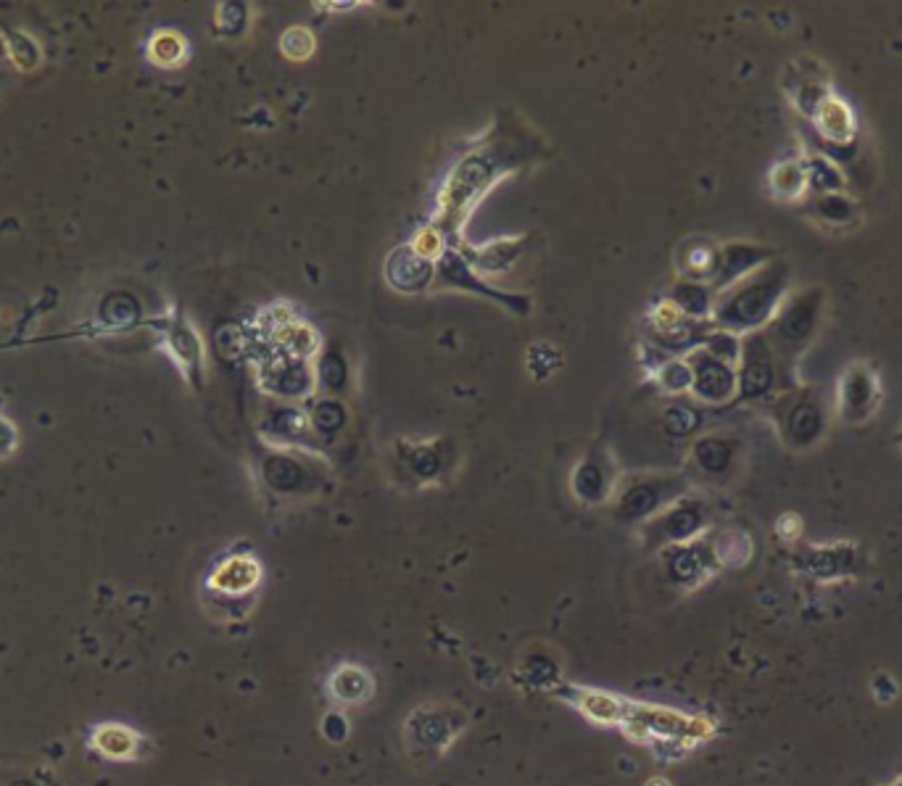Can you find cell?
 I'll use <instances>...</instances> for the list:
<instances>
[{"label":"cell","instance_id":"obj_1","mask_svg":"<svg viewBox=\"0 0 902 786\" xmlns=\"http://www.w3.org/2000/svg\"><path fill=\"white\" fill-rule=\"evenodd\" d=\"M536 156V146L528 135H512L499 129L494 138H486L478 148L459 156L449 178L438 193V212L433 227L444 238H459L470 212L483 201L504 174L521 169Z\"/></svg>","mask_w":902,"mask_h":786},{"label":"cell","instance_id":"obj_2","mask_svg":"<svg viewBox=\"0 0 902 786\" xmlns=\"http://www.w3.org/2000/svg\"><path fill=\"white\" fill-rule=\"evenodd\" d=\"M791 291L789 264L770 259L761 270L720 291L712 307V328L729 330L733 335H750L774 320L784 298Z\"/></svg>","mask_w":902,"mask_h":786},{"label":"cell","instance_id":"obj_3","mask_svg":"<svg viewBox=\"0 0 902 786\" xmlns=\"http://www.w3.org/2000/svg\"><path fill=\"white\" fill-rule=\"evenodd\" d=\"M763 412L774 422L778 441L789 452L804 454L813 452L826 441L832 428L834 401L821 386H797L784 388L768 401H763Z\"/></svg>","mask_w":902,"mask_h":786},{"label":"cell","instance_id":"obj_4","mask_svg":"<svg viewBox=\"0 0 902 786\" xmlns=\"http://www.w3.org/2000/svg\"><path fill=\"white\" fill-rule=\"evenodd\" d=\"M823 311H826V291L821 285H808L802 291H789L774 320L763 328L770 346L789 367L797 369L804 352L815 343L823 324Z\"/></svg>","mask_w":902,"mask_h":786},{"label":"cell","instance_id":"obj_5","mask_svg":"<svg viewBox=\"0 0 902 786\" xmlns=\"http://www.w3.org/2000/svg\"><path fill=\"white\" fill-rule=\"evenodd\" d=\"M737 401L739 405H763L784 388L797 386V369L789 367L770 346L763 330L742 335V354L737 365Z\"/></svg>","mask_w":902,"mask_h":786},{"label":"cell","instance_id":"obj_6","mask_svg":"<svg viewBox=\"0 0 902 786\" xmlns=\"http://www.w3.org/2000/svg\"><path fill=\"white\" fill-rule=\"evenodd\" d=\"M467 726H470V716L463 707H414L404 720V744L409 760L427 768L449 752V747L457 742L459 733H465Z\"/></svg>","mask_w":902,"mask_h":786},{"label":"cell","instance_id":"obj_7","mask_svg":"<svg viewBox=\"0 0 902 786\" xmlns=\"http://www.w3.org/2000/svg\"><path fill=\"white\" fill-rule=\"evenodd\" d=\"M689 491V478L681 472H641L623 480L613 497V515L626 525H644L665 506Z\"/></svg>","mask_w":902,"mask_h":786},{"label":"cell","instance_id":"obj_8","mask_svg":"<svg viewBox=\"0 0 902 786\" xmlns=\"http://www.w3.org/2000/svg\"><path fill=\"white\" fill-rule=\"evenodd\" d=\"M834 412L845 425L860 428L871 422L884 401V383L874 362L855 360L842 369L834 391Z\"/></svg>","mask_w":902,"mask_h":786},{"label":"cell","instance_id":"obj_9","mask_svg":"<svg viewBox=\"0 0 902 786\" xmlns=\"http://www.w3.org/2000/svg\"><path fill=\"white\" fill-rule=\"evenodd\" d=\"M707 525L705 504L694 497H681L678 502L665 506L658 517L639 525V534L644 536L649 547H673V544H689L699 538Z\"/></svg>","mask_w":902,"mask_h":786},{"label":"cell","instance_id":"obj_10","mask_svg":"<svg viewBox=\"0 0 902 786\" xmlns=\"http://www.w3.org/2000/svg\"><path fill=\"white\" fill-rule=\"evenodd\" d=\"M620 486V472L615 465L613 454L605 446H594L581 457V463L573 467L570 476V491L586 506H600L613 502L615 491Z\"/></svg>","mask_w":902,"mask_h":786},{"label":"cell","instance_id":"obj_11","mask_svg":"<svg viewBox=\"0 0 902 786\" xmlns=\"http://www.w3.org/2000/svg\"><path fill=\"white\" fill-rule=\"evenodd\" d=\"M259 383L272 396L298 401L315 391L317 375L307 360H298V356L277 352V349L270 346V352L259 362Z\"/></svg>","mask_w":902,"mask_h":786},{"label":"cell","instance_id":"obj_12","mask_svg":"<svg viewBox=\"0 0 902 786\" xmlns=\"http://www.w3.org/2000/svg\"><path fill=\"white\" fill-rule=\"evenodd\" d=\"M264 568L254 555H232L222 562L214 565V570L206 576L204 591L206 602H238L254 596V591L262 586Z\"/></svg>","mask_w":902,"mask_h":786},{"label":"cell","instance_id":"obj_13","mask_svg":"<svg viewBox=\"0 0 902 786\" xmlns=\"http://www.w3.org/2000/svg\"><path fill=\"white\" fill-rule=\"evenodd\" d=\"M264 486L277 497H304L315 493L322 486V470L311 467L307 459H301L294 449L270 452L259 465Z\"/></svg>","mask_w":902,"mask_h":786},{"label":"cell","instance_id":"obj_14","mask_svg":"<svg viewBox=\"0 0 902 786\" xmlns=\"http://www.w3.org/2000/svg\"><path fill=\"white\" fill-rule=\"evenodd\" d=\"M436 281L444 285V288L454 291H467V294H478L491 298V301L502 304L515 315H528L530 311V298L528 296H517V294H504V291H496L494 285H486L478 277V272L467 264V259L457 249H446L436 259Z\"/></svg>","mask_w":902,"mask_h":786},{"label":"cell","instance_id":"obj_15","mask_svg":"<svg viewBox=\"0 0 902 786\" xmlns=\"http://www.w3.org/2000/svg\"><path fill=\"white\" fill-rule=\"evenodd\" d=\"M692 367V396L699 405L707 407H726L737 401V367L718 356L707 354L705 349H697L686 356Z\"/></svg>","mask_w":902,"mask_h":786},{"label":"cell","instance_id":"obj_16","mask_svg":"<svg viewBox=\"0 0 902 786\" xmlns=\"http://www.w3.org/2000/svg\"><path fill=\"white\" fill-rule=\"evenodd\" d=\"M770 259H776V251L763 243H750V240H731V243H720L718 270H716V277H712L710 288L716 291V296H718L720 291L731 288L733 283H739L742 277L752 275L755 270H761L763 264L770 262Z\"/></svg>","mask_w":902,"mask_h":786},{"label":"cell","instance_id":"obj_17","mask_svg":"<svg viewBox=\"0 0 902 786\" xmlns=\"http://www.w3.org/2000/svg\"><path fill=\"white\" fill-rule=\"evenodd\" d=\"M797 69H789L784 77V93L791 101V106L800 112L804 119H813L818 109L832 99V82L823 67L815 61H797Z\"/></svg>","mask_w":902,"mask_h":786},{"label":"cell","instance_id":"obj_18","mask_svg":"<svg viewBox=\"0 0 902 786\" xmlns=\"http://www.w3.org/2000/svg\"><path fill=\"white\" fill-rule=\"evenodd\" d=\"M386 281L399 294H425L433 281H436V262H431L423 253L414 251L412 243H401L388 253Z\"/></svg>","mask_w":902,"mask_h":786},{"label":"cell","instance_id":"obj_19","mask_svg":"<svg viewBox=\"0 0 902 786\" xmlns=\"http://www.w3.org/2000/svg\"><path fill=\"white\" fill-rule=\"evenodd\" d=\"M663 557L671 581L681 583L684 589H694L697 583L707 581V576L720 565L712 544H703L697 542V538L689 544H673V547H665Z\"/></svg>","mask_w":902,"mask_h":786},{"label":"cell","instance_id":"obj_20","mask_svg":"<svg viewBox=\"0 0 902 786\" xmlns=\"http://www.w3.org/2000/svg\"><path fill=\"white\" fill-rule=\"evenodd\" d=\"M88 744L95 755L109 763H135L146 755V737L125 724H99L88 733Z\"/></svg>","mask_w":902,"mask_h":786},{"label":"cell","instance_id":"obj_21","mask_svg":"<svg viewBox=\"0 0 902 786\" xmlns=\"http://www.w3.org/2000/svg\"><path fill=\"white\" fill-rule=\"evenodd\" d=\"M324 692L335 707H362L375 697V675L359 662H339L328 673Z\"/></svg>","mask_w":902,"mask_h":786},{"label":"cell","instance_id":"obj_22","mask_svg":"<svg viewBox=\"0 0 902 786\" xmlns=\"http://www.w3.org/2000/svg\"><path fill=\"white\" fill-rule=\"evenodd\" d=\"M564 699L581 713L583 718L592 720L594 726H602V729H615V726H623V720L628 716V699L618 697V694L600 692V688H586V686H568L564 688Z\"/></svg>","mask_w":902,"mask_h":786},{"label":"cell","instance_id":"obj_23","mask_svg":"<svg viewBox=\"0 0 902 786\" xmlns=\"http://www.w3.org/2000/svg\"><path fill=\"white\" fill-rule=\"evenodd\" d=\"M399 459L409 470V478L418 483H436L441 476H446L452 463L449 441H420V444H399Z\"/></svg>","mask_w":902,"mask_h":786},{"label":"cell","instance_id":"obj_24","mask_svg":"<svg viewBox=\"0 0 902 786\" xmlns=\"http://www.w3.org/2000/svg\"><path fill=\"white\" fill-rule=\"evenodd\" d=\"M739 452H742V446L733 435L707 433L694 441L692 463L707 478H726L737 465Z\"/></svg>","mask_w":902,"mask_h":786},{"label":"cell","instance_id":"obj_25","mask_svg":"<svg viewBox=\"0 0 902 786\" xmlns=\"http://www.w3.org/2000/svg\"><path fill=\"white\" fill-rule=\"evenodd\" d=\"M720 243L710 238H686L676 249V272L678 281L712 283L718 270Z\"/></svg>","mask_w":902,"mask_h":786},{"label":"cell","instance_id":"obj_26","mask_svg":"<svg viewBox=\"0 0 902 786\" xmlns=\"http://www.w3.org/2000/svg\"><path fill=\"white\" fill-rule=\"evenodd\" d=\"M264 438H270L275 446H283V449H294L298 452V446H309L311 438V425H309V414L298 407H275L267 414L262 425Z\"/></svg>","mask_w":902,"mask_h":786},{"label":"cell","instance_id":"obj_27","mask_svg":"<svg viewBox=\"0 0 902 786\" xmlns=\"http://www.w3.org/2000/svg\"><path fill=\"white\" fill-rule=\"evenodd\" d=\"M525 249V238H502L494 243L476 246V249H465L463 257L467 259L476 272H486V275H499L515 267L517 257Z\"/></svg>","mask_w":902,"mask_h":786},{"label":"cell","instance_id":"obj_28","mask_svg":"<svg viewBox=\"0 0 902 786\" xmlns=\"http://www.w3.org/2000/svg\"><path fill=\"white\" fill-rule=\"evenodd\" d=\"M808 214L821 225L834 227V230H847L863 219L860 204L845 193H826V196H810Z\"/></svg>","mask_w":902,"mask_h":786},{"label":"cell","instance_id":"obj_29","mask_svg":"<svg viewBox=\"0 0 902 786\" xmlns=\"http://www.w3.org/2000/svg\"><path fill=\"white\" fill-rule=\"evenodd\" d=\"M167 349H170L172 360L185 373V378L196 380L201 375V365H204V349H201V338L191 328V322L178 320L170 324V330H167Z\"/></svg>","mask_w":902,"mask_h":786},{"label":"cell","instance_id":"obj_30","mask_svg":"<svg viewBox=\"0 0 902 786\" xmlns=\"http://www.w3.org/2000/svg\"><path fill=\"white\" fill-rule=\"evenodd\" d=\"M667 301H671L681 315L689 317V320L710 322L712 307H716V291H712L707 283L678 281L676 285H673L671 298H667Z\"/></svg>","mask_w":902,"mask_h":786},{"label":"cell","instance_id":"obj_31","mask_svg":"<svg viewBox=\"0 0 902 786\" xmlns=\"http://www.w3.org/2000/svg\"><path fill=\"white\" fill-rule=\"evenodd\" d=\"M768 191L776 201H800L808 196V174L802 159L778 161L768 174Z\"/></svg>","mask_w":902,"mask_h":786},{"label":"cell","instance_id":"obj_32","mask_svg":"<svg viewBox=\"0 0 902 786\" xmlns=\"http://www.w3.org/2000/svg\"><path fill=\"white\" fill-rule=\"evenodd\" d=\"M804 174H808V193L810 196H826V193H842L845 191V174L842 169L829 161L821 153H808L802 159Z\"/></svg>","mask_w":902,"mask_h":786},{"label":"cell","instance_id":"obj_33","mask_svg":"<svg viewBox=\"0 0 902 786\" xmlns=\"http://www.w3.org/2000/svg\"><path fill=\"white\" fill-rule=\"evenodd\" d=\"M148 58H151V64H156V67H161V69L183 67L187 58L185 37L174 30L153 32V37L148 41Z\"/></svg>","mask_w":902,"mask_h":786},{"label":"cell","instance_id":"obj_34","mask_svg":"<svg viewBox=\"0 0 902 786\" xmlns=\"http://www.w3.org/2000/svg\"><path fill=\"white\" fill-rule=\"evenodd\" d=\"M315 375H317V383L322 386V391H328V394L346 391V386H349V362H346V356H343L341 349H335V346L324 349V352L320 354V360H317Z\"/></svg>","mask_w":902,"mask_h":786},{"label":"cell","instance_id":"obj_35","mask_svg":"<svg viewBox=\"0 0 902 786\" xmlns=\"http://www.w3.org/2000/svg\"><path fill=\"white\" fill-rule=\"evenodd\" d=\"M309 425L317 435H339L346 428V407L335 399H320L309 409Z\"/></svg>","mask_w":902,"mask_h":786},{"label":"cell","instance_id":"obj_36","mask_svg":"<svg viewBox=\"0 0 902 786\" xmlns=\"http://www.w3.org/2000/svg\"><path fill=\"white\" fill-rule=\"evenodd\" d=\"M663 428L673 438H686V435H694L703 428V412L694 405H686V401H676L663 412Z\"/></svg>","mask_w":902,"mask_h":786},{"label":"cell","instance_id":"obj_37","mask_svg":"<svg viewBox=\"0 0 902 786\" xmlns=\"http://www.w3.org/2000/svg\"><path fill=\"white\" fill-rule=\"evenodd\" d=\"M654 378H658L660 388L665 394H686L692 391V367L686 362V356L681 360H667L654 369Z\"/></svg>","mask_w":902,"mask_h":786},{"label":"cell","instance_id":"obj_38","mask_svg":"<svg viewBox=\"0 0 902 786\" xmlns=\"http://www.w3.org/2000/svg\"><path fill=\"white\" fill-rule=\"evenodd\" d=\"M560 349L551 346V343H534V346L528 349V354H525V365H528V373L534 375L536 380L549 378L555 369H560Z\"/></svg>","mask_w":902,"mask_h":786},{"label":"cell","instance_id":"obj_39","mask_svg":"<svg viewBox=\"0 0 902 786\" xmlns=\"http://www.w3.org/2000/svg\"><path fill=\"white\" fill-rule=\"evenodd\" d=\"M317 41L309 27H288L281 37V50L290 61H307L315 54Z\"/></svg>","mask_w":902,"mask_h":786},{"label":"cell","instance_id":"obj_40","mask_svg":"<svg viewBox=\"0 0 902 786\" xmlns=\"http://www.w3.org/2000/svg\"><path fill=\"white\" fill-rule=\"evenodd\" d=\"M246 16H249V11H246V5L240 3H222L217 9V27L222 35H240L246 27Z\"/></svg>","mask_w":902,"mask_h":786},{"label":"cell","instance_id":"obj_41","mask_svg":"<svg viewBox=\"0 0 902 786\" xmlns=\"http://www.w3.org/2000/svg\"><path fill=\"white\" fill-rule=\"evenodd\" d=\"M322 737L328 739L330 744H341L349 739V718L343 716L341 710H330L328 716L322 718Z\"/></svg>","mask_w":902,"mask_h":786},{"label":"cell","instance_id":"obj_42","mask_svg":"<svg viewBox=\"0 0 902 786\" xmlns=\"http://www.w3.org/2000/svg\"><path fill=\"white\" fill-rule=\"evenodd\" d=\"M16 446V431L9 420L0 418V459L9 457Z\"/></svg>","mask_w":902,"mask_h":786},{"label":"cell","instance_id":"obj_43","mask_svg":"<svg viewBox=\"0 0 902 786\" xmlns=\"http://www.w3.org/2000/svg\"><path fill=\"white\" fill-rule=\"evenodd\" d=\"M9 786H48L43 782V778H16V782H11Z\"/></svg>","mask_w":902,"mask_h":786},{"label":"cell","instance_id":"obj_44","mask_svg":"<svg viewBox=\"0 0 902 786\" xmlns=\"http://www.w3.org/2000/svg\"><path fill=\"white\" fill-rule=\"evenodd\" d=\"M644 786H673V784L667 782L665 776H652V778H647Z\"/></svg>","mask_w":902,"mask_h":786},{"label":"cell","instance_id":"obj_45","mask_svg":"<svg viewBox=\"0 0 902 786\" xmlns=\"http://www.w3.org/2000/svg\"><path fill=\"white\" fill-rule=\"evenodd\" d=\"M900 433H902V422H900Z\"/></svg>","mask_w":902,"mask_h":786}]
</instances>
